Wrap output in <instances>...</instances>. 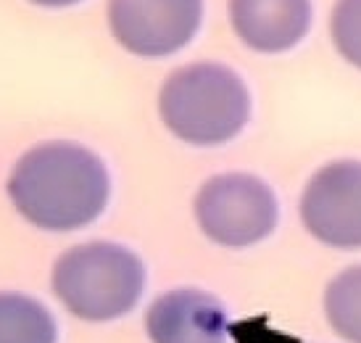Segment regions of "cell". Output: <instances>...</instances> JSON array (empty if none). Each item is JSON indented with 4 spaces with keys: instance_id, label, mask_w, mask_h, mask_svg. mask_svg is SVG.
I'll return each instance as SVG.
<instances>
[{
    "instance_id": "obj_1",
    "label": "cell",
    "mask_w": 361,
    "mask_h": 343,
    "mask_svg": "<svg viewBox=\"0 0 361 343\" xmlns=\"http://www.w3.org/2000/svg\"><path fill=\"white\" fill-rule=\"evenodd\" d=\"M106 164L85 145L53 140L21 156L8 177V195L24 219L40 230H80L106 209Z\"/></svg>"
},
{
    "instance_id": "obj_2",
    "label": "cell",
    "mask_w": 361,
    "mask_h": 343,
    "mask_svg": "<svg viewBox=\"0 0 361 343\" xmlns=\"http://www.w3.org/2000/svg\"><path fill=\"white\" fill-rule=\"evenodd\" d=\"M164 124L192 145L232 140L251 116L245 82L221 64H190L171 71L159 95Z\"/></svg>"
},
{
    "instance_id": "obj_3",
    "label": "cell",
    "mask_w": 361,
    "mask_h": 343,
    "mask_svg": "<svg viewBox=\"0 0 361 343\" xmlns=\"http://www.w3.org/2000/svg\"><path fill=\"white\" fill-rule=\"evenodd\" d=\"M145 288V267L116 243L74 246L53 267V291L74 317L109 323L135 309Z\"/></svg>"
},
{
    "instance_id": "obj_4",
    "label": "cell",
    "mask_w": 361,
    "mask_h": 343,
    "mask_svg": "<svg viewBox=\"0 0 361 343\" xmlns=\"http://www.w3.org/2000/svg\"><path fill=\"white\" fill-rule=\"evenodd\" d=\"M195 219L219 246L243 248L264 241L277 224V198L253 174H216L195 195Z\"/></svg>"
},
{
    "instance_id": "obj_5",
    "label": "cell",
    "mask_w": 361,
    "mask_h": 343,
    "mask_svg": "<svg viewBox=\"0 0 361 343\" xmlns=\"http://www.w3.org/2000/svg\"><path fill=\"white\" fill-rule=\"evenodd\" d=\"M301 219L317 241L361 248V162H332L314 172L301 198Z\"/></svg>"
},
{
    "instance_id": "obj_6",
    "label": "cell",
    "mask_w": 361,
    "mask_h": 343,
    "mask_svg": "<svg viewBox=\"0 0 361 343\" xmlns=\"http://www.w3.org/2000/svg\"><path fill=\"white\" fill-rule=\"evenodd\" d=\"M201 0H109L114 37L137 56H169L192 40Z\"/></svg>"
},
{
    "instance_id": "obj_7",
    "label": "cell",
    "mask_w": 361,
    "mask_h": 343,
    "mask_svg": "<svg viewBox=\"0 0 361 343\" xmlns=\"http://www.w3.org/2000/svg\"><path fill=\"white\" fill-rule=\"evenodd\" d=\"M145 330L153 343H224L227 314L211 293L180 288L153 301Z\"/></svg>"
},
{
    "instance_id": "obj_8",
    "label": "cell",
    "mask_w": 361,
    "mask_h": 343,
    "mask_svg": "<svg viewBox=\"0 0 361 343\" xmlns=\"http://www.w3.org/2000/svg\"><path fill=\"white\" fill-rule=\"evenodd\" d=\"M230 24L253 51H290L309 32L311 0H230Z\"/></svg>"
},
{
    "instance_id": "obj_9",
    "label": "cell",
    "mask_w": 361,
    "mask_h": 343,
    "mask_svg": "<svg viewBox=\"0 0 361 343\" xmlns=\"http://www.w3.org/2000/svg\"><path fill=\"white\" fill-rule=\"evenodd\" d=\"M0 343H56L51 312L21 293H0Z\"/></svg>"
},
{
    "instance_id": "obj_10",
    "label": "cell",
    "mask_w": 361,
    "mask_h": 343,
    "mask_svg": "<svg viewBox=\"0 0 361 343\" xmlns=\"http://www.w3.org/2000/svg\"><path fill=\"white\" fill-rule=\"evenodd\" d=\"M324 312L343 341L361 343V264L341 272L327 285Z\"/></svg>"
},
{
    "instance_id": "obj_11",
    "label": "cell",
    "mask_w": 361,
    "mask_h": 343,
    "mask_svg": "<svg viewBox=\"0 0 361 343\" xmlns=\"http://www.w3.org/2000/svg\"><path fill=\"white\" fill-rule=\"evenodd\" d=\"M330 35L343 59L361 69V0H335Z\"/></svg>"
},
{
    "instance_id": "obj_12",
    "label": "cell",
    "mask_w": 361,
    "mask_h": 343,
    "mask_svg": "<svg viewBox=\"0 0 361 343\" xmlns=\"http://www.w3.org/2000/svg\"><path fill=\"white\" fill-rule=\"evenodd\" d=\"M32 3H40V6H53V8H61V6H71V3H80V0H32Z\"/></svg>"
}]
</instances>
